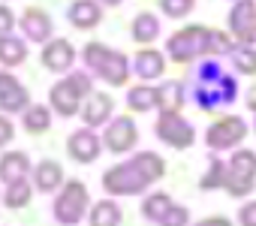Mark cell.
<instances>
[{"mask_svg":"<svg viewBox=\"0 0 256 226\" xmlns=\"http://www.w3.org/2000/svg\"><path fill=\"white\" fill-rule=\"evenodd\" d=\"M163 70H166V60H163L160 52L145 48V52L136 54V72H139L142 78H157V76H163Z\"/></svg>","mask_w":256,"mask_h":226,"instance_id":"d6986e66","label":"cell"},{"mask_svg":"<svg viewBox=\"0 0 256 226\" xmlns=\"http://www.w3.org/2000/svg\"><path fill=\"white\" fill-rule=\"evenodd\" d=\"M120 223V208L108 199L96 202L94 211H90V226H118Z\"/></svg>","mask_w":256,"mask_h":226,"instance_id":"d4e9b609","label":"cell"},{"mask_svg":"<svg viewBox=\"0 0 256 226\" xmlns=\"http://www.w3.org/2000/svg\"><path fill=\"white\" fill-rule=\"evenodd\" d=\"M244 133H247V124L241 118H223L214 127H208V139L205 142L214 151H226V148H235L244 139Z\"/></svg>","mask_w":256,"mask_h":226,"instance_id":"9c48e42d","label":"cell"},{"mask_svg":"<svg viewBox=\"0 0 256 226\" xmlns=\"http://www.w3.org/2000/svg\"><path fill=\"white\" fill-rule=\"evenodd\" d=\"M112 108H114V102H112L108 94H90L88 102H84V108H82V121H84L88 127H100V124L108 121Z\"/></svg>","mask_w":256,"mask_h":226,"instance_id":"5bb4252c","label":"cell"},{"mask_svg":"<svg viewBox=\"0 0 256 226\" xmlns=\"http://www.w3.org/2000/svg\"><path fill=\"white\" fill-rule=\"evenodd\" d=\"M28 202H30V187H28V181L10 184V190H6V208L18 211V208H24Z\"/></svg>","mask_w":256,"mask_h":226,"instance_id":"83f0119b","label":"cell"},{"mask_svg":"<svg viewBox=\"0 0 256 226\" xmlns=\"http://www.w3.org/2000/svg\"><path fill=\"white\" fill-rule=\"evenodd\" d=\"M82 58H84L88 70H90L94 76H100L102 82H108V84H124L126 76H130L126 58H124L120 52H112V48L100 46V42H88L84 52H82Z\"/></svg>","mask_w":256,"mask_h":226,"instance_id":"277c9868","label":"cell"},{"mask_svg":"<svg viewBox=\"0 0 256 226\" xmlns=\"http://www.w3.org/2000/svg\"><path fill=\"white\" fill-rule=\"evenodd\" d=\"M172 208V199H169V193H154V196H148L145 199V205H142V211H145V217L148 220H163V214Z\"/></svg>","mask_w":256,"mask_h":226,"instance_id":"4316f807","label":"cell"},{"mask_svg":"<svg viewBox=\"0 0 256 226\" xmlns=\"http://www.w3.org/2000/svg\"><path fill=\"white\" fill-rule=\"evenodd\" d=\"M253 178H256V154L235 151V157L226 163V178H223L229 196H247L253 190Z\"/></svg>","mask_w":256,"mask_h":226,"instance_id":"8992f818","label":"cell"},{"mask_svg":"<svg viewBox=\"0 0 256 226\" xmlns=\"http://www.w3.org/2000/svg\"><path fill=\"white\" fill-rule=\"evenodd\" d=\"M100 148H102V142H100V136H94L90 127H84V130H78V133L70 136V157H72L76 163H90V160H96V157H100Z\"/></svg>","mask_w":256,"mask_h":226,"instance_id":"4fadbf2b","label":"cell"},{"mask_svg":"<svg viewBox=\"0 0 256 226\" xmlns=\"http://www.w3.org/2000/svg\"><path fill=\"white\" fill-rule=\"evenodd\" d=\"M166 48H169V58L175 64H190V60H196L202 54H226V52H235L226 34L208 30V28H199V24L178 30L169 40Z\"/></svg>","mask_w":256,"mask_h":226,"instance_id":"7a4b0ae2","label":"cell"},{"mask_svg":"<svg viewBox=\"0 0 256 226\" xmlns=\"http://www.w3.org/2000/svg\"><path fill=\"white\" fill-rule=\"evenodd\" d=\"M160 10L169 16V18H181L193 10V0H160Z\"/></svg>","mask_w":256,"mask_h":226,"instance_id":"4dcf8cb0","label":"cell"},{"mask_svg":"<svg viewBox=\"0 0 256 226\" xmlns=\"http://www.w3.org/2000/svg\"><path fill=\"white\" fill-rule=\"evenodd\" d=\"M157 94H160V108L163 112H178L181 106H184V84L181 82H166L163 88H157Z\"/></svg>","mask_w":256,"mask_h":226,"instance_id":"603a6c76","label":"cell"},{"mask_svg":"<svg viewBox=\"0 0 256 226\" xmlns=\"http://www.w3.org/2000/svg\"><path fill=\"white\" fill-rule=\"evenodd\" d=\"M241 226H256V202H247L241 208Z\"/></svg>","mask_w":256,"mask_h":226,"instance_id":"836d02e7","label":"cell"},{"mask_svg":"<svg viewBox=\"0 0 256 226\" xmlns=\"http://www.w3.org/2000/svg\"><path fill=\"white\" fill-rule=\"evenodd\" d=\"M229 28L241 42H253L256 40V4L253 0H238L232 16H229Z\"/></svg>","mask_w":256,"mask_h":226,"instance_id":"8fae6325","label":"cell"},{"mask_svg":"<svg viewBox=\"0 0 256 226\" xmlns=\"http://www.w3.org/2000/svg\"><path fill=\"white\" fill-rule=\"evenodd\" d=\"M28 102H30V96H28L24 84H18V78L10 76V72H0V108L4 112H22V108H30Z\"/></svg>","mask_w":256,"mask_h":226,"instance_id":"7c38bea8","label":"cell"},{"mask_svg":"<svg viewBox=\"0 0 256 226\" xmlns=\"http://www.w3.org/2000/svg\"><path fill=\"white\" fill-rule=\"evenodd\" d=\"M28 172H30V163H28V154H22V151H10L0 160V181H6V184L24 181Z\"/></svg>","mask_w":256,"mask_h":226,"instance_id":"2e32d148","label":"cell"},{"mask_svg":"<svg viewBox=\"0 0 256 226\" xmlns=\"http://www.w3.org/2000/svg\"><path fill=\"white\" fill-rule=\"evenodd\" d=\"M232 54H235V66H238V72H247V76L256 72V52H253L250 46H241V48H235Z\"/></svg>","mask_w":256,"mask_h":226,"instance_id":"f1b7e54d","label":"cell"},{"mask_svg":"<svg viewBox=\"0 0 256 226\" xmlns=\"http://www.w3.org/2000/svg\"><path fill=\"white\" fill-rule=\"evenodd\" d=\"M84 211H88V190H84V184L82 181H66L64 193L54 199V217H58V223L72 226V223H78L84 217Z\"/></svg>","mask_w":256,"mask_h":226,"instance_id":"52a82bcc","label":"cell"},{"mask_svg":"<svg viewBox=\"0 0 256 226\" xmlns=\"http://www.w3.org/2000/svg\"><path fill=\"white\" fill-rule=\"evenodd\" d=\"M247 106L256 112V84H253V88H250V94H247Z\"/></svg>","mask_w":256,"mask_h":226,"instance_id":"8d00e7d4","label":"cell"},{"mask_svg":"<svg viewBox=\"0 0 256 226\" xmlns=\"http://www.w3.org/2000/svg\"><path fill=\"white\" fill-rule=\"evenodd\" d=\"M196 226H232V223L223 220V217H208V220H202V223H196Z\"/></svg>","mask_w":256,"mask_h":226,"instance_id":"d590c367","label":"cell"},{"mask_svg":"<svg viewBox=\"0 0 256 226\" xmlns=\"http://www.w3.org/2000/svg\"><path fill=\"white\" fill-rule=\"evenodd\" d=\"M163 172H166L163 157H157L154 151H142L139 157L108 169L102 175V187L114 196H133V193L145 190L148 184H154L157 178H163Z\"/></svg>","mask_w":256,"mask_h":226,"instance_id":"6da1fadb","label":"cell"},{"mask_svg":"<svg viewBox=\"0 0 256 226\" xmlns=\"http://www.w3.org/2000/svg\"><path fill=\"white\" fill-rule=\"evenodd\" d=\"M90 90H94L90 88V76L72 72L70 78H64V82H58L52 88V106H54V112H60L64 118H72L78 112V106H82V100L90 96Z\"/></svg>","mask_w":256,"mask_h":226,"instance_id":"5b68a950","label":"cell"},{"mask_svg":"<svg viewBox=\"0 0 256 226\" xmlns=\"http://www.w3.org/2000/svg\"><path fill=\"white\" fill-rule=\"evenodd\" d=\"M34 181H36V187H40L42 193H52V190L60 187L64 172H60V166H58L54 160H42V163L36 166V172H34Z\"/></svg>","mask_w":256,"mask_h":226,"instance_id":"ac0fdd59","label":"cell"},{"mask_svg":"<svg viewBox=\"0 0 256 226\" xmlns=\"http://www.w3.org/2000/svg\"><path fill=\"white\" fill-rule=\"evenodd\" d=\"M70 22L76 24V28H94V24H100V6L96 4H90V0H76V4L70 6Z\"/></svg>","mask_w":256,"mask_h":226,"instance_id":"ffe728a7","label":"cell"},{"mask_svg":"<svg viewBox=\"0 0 256 226\" xmlns=\"http://www.w3.org/2000/svg\"><path fill=\"white\" fill-rule=\"evenodd\" d=\"M160 34V22L151 16V12H139L136 22H133V36L136 42H154Z\"/></svg>","mask_w":256,"mask_h":226,"instance_id":"cb8c5ba5","label":"cell"},{"mask_svg":"<svg viewBox=\"0 0 256 226\" xmlns=\"http://www.w3.org/2000/svg\"><path fill=\"white\" fill-rule=\"evenodd\" d=\"M193 96L202 108H217L235 100V78L226 76L217 64H202L193 72Z\"/></svg>","mask_w":256,"mask_h":226,"instance_id":"3957f363","label":"cell"},{"mask_svg":"<svg viewBox=\"0 0 256 226\" xmlns=\"http://www.w3.org/2000/svg\"><path fill=\"white\" fill-rule=\"evenodd\" d=\"M106 4H120V0H106Z\"/></svg>","mask_w":256,"mask_h":226,"instance_id":"74e56055","label":"cell"},{"mask_svg":"<svg viewBox=\"0 0 256 226\" xmlns=\"http://www.w3.org/2000/svg\"><path fill=\"white\" fill-rule=\"evenodd\" d=\"M24 58H28V46L22 40H12V36L0 40V64L4 66H18Z\"/></svg>","mask_w":256,"mask_h":226,"instance_id":"7402d4cb","label":"cell"},{"mask_svg":"<svg viewBox=\"0 0 256 226\" xmlns=\"http://www.w3.org/2000/svg\"><path fill=\"white\" fill-rule=\"evenodd\" d=\"M106 148L108 151H114V154H126L133 145H136V139H139V133H136V124H133V118H114L112 124H108V130H106Z\"/></svg>","mask_w":256,"mask_h":226,"instance_id":"30bf717a","label":"cell"},{"mask_svg":"<svg viewBox=\"0 0 256 226\" xmlns=\"http://www.w3.org/2000/svg\"><path fill=\"white\" fill-rule=\"evenodd\" d=\"M12 28H16V16H12V10L0 6V40L10 36V30H12Z\"/></svg>","mask_w":256,"mask_h":226,"instance_id":"d6a6232c","label":"cell"},{"mask_svg":"<svg viewBox=\"0 0 256 226\" xmlns=\"http://www.w3.org/2000/svg\"><path fill=\"white\" fill-rule=\"evenodd\" d=\"M52 127V115L46 106H30L28 115H24V130L28 133H46Z\"/></svg>","mask_w":256,"mask_h":226,"instance_id":"484cf974","label":"cell"},{"mask_svg":"<svg viewBox=\"0 0 256 226\" xmlns=\"http://www.w3.org/2000/svg\"><path fill=\"white\" fill-rule=\"evenodd\" d=\"M10 139H12V124L6 118H0V145H6Z\"/></svg>","mask_w":256,"mask_h":226,"instance_id":"e575fe53","label":"cell"},{"mask_svg":"<svg viewBox=\"0 0 256 226\" xmlns=\"http://www.w3.org/2000/svg\"><path fill=\"white\" fill-rule=\"evenodd\" d=\"M126 102H130L133 112H148V108H154L160 102V94H157V88L139 84V88H133L130 94H126Z\"/></svg>","mask_w":256,"mask_h":226,"instance_id":"44dd1931","label":"cell"},{"mask_svg":"<svg viewBox=\"0 0 256 226\" xmlns=\"http://www.w3.org/2000/svg\"><path fill=\"white\" fill-rule=\"evenodd\" d=\"M187 217H190V211H187V208H181V205H172V208L163 214L160 226H187Z\"/></svg>","mask_w":256,"mask_h":226,"instance_id":"1f68e13d","label":"cell"},{"mask_svg":"<svg viewBox=\"0 0 256 226\" xmlns=\"http://www.w3.org/2000/svg\"><path fill=\"white\" fill-rule=\"evenodd\" d=\"M72 60H76V52H72V46H70L66 40H54V42H48V46L42 48V64H46L48 70H54V72L70 70Z\"/></svg>","mask_w":256,"mask_h":226,"instance_id":"9a60e30c","label":"cell"},{"mask_svg":"<svg viewBox=\"0 0 256 226\" xmlns=\"http://www.w3.org/2000/svg\"><path fill=\"white\" fill-rule=\"evenodd\" d=\"M157 136L172 148H190L193 145V127L178 112H163L160 121H157Z\"/></svg>","mask_w":256,"mask_h":226,"instance_id":"ba28073f","label":"cell"},{"mask_svg":"<svg viewBox=\"0 0 256 226\" xmlns=\"http://www.w3.org/2000/svg\"><path fill=\"white\" fill-rule=\"evenodd\" d=\"M223 178H226V166L220 160H211V169L205 172L202 178V190H214V187H223Z\"/></svg>","mask_w":256,"mask_h":226,"instance_id":"f546056e","label":"cell"},{"mask_svg":"<svg viewBox=\"0 0 256 226\" xmlns=\"http://www.w3.org/2000/svg\"><path fill=\"white\" fill-rule=\"evenodd\" d=\"M22 28H24V34H28L34 42H46V40L52 36V18H48L42 10H34V6L22 16Z\"/></svg>","mask_w":256,"mask_h":226,"instance_id":"e0dca14e","label":"cell"}]
</instances>
